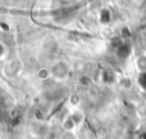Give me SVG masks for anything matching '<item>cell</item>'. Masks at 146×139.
I'll return each instance as SVG.
<instances>
[{"label":"cell","mask_w":146,"mask_h":139,"mask_svg":"<svg viewBox=\"0 0 146 139\" xmlns=\"http://www.w3.org/2000/svg\"><path fill=\"white\" fill-rule=\"evenodd\" d=\"M8 53H9V48H8V45L5 43H3V41H0V61H3V59L7 58Z\"/></svg>","instance_id":"cell-5"},{"label":"cell","mask_w":146,"mask_h":139,"mask_svg":"<svg viewBox=\"0 0 146 139\" xmlns=\"http://www.w3.org/2000/svg\"><path fill=\"white\" fill-rule=\"evenodd\" d=\"M36 76H37L38 80L41 81H46L49 80V79L51 77V72H50V67H41L40 70H37V72H36Z\"/></svg>","instance_id":"cell-3"},{"label":"cell","mask_w":146,"mask_h":139,"mask_svg":"<svg viewBox=\"0 0 146 139\" xmlns=\"http://www.w3.org/2000/svg\"><path fill=\"white\" fill-rule=\"evenodd\" d=\"M68 116L73 120V122L76 124V126H80V125L82 124V121H83V113L80 111V109H74V111L71 112Z\"/></svg>","instance_id":"cell-4"},{"label":"cell","mask_w":146,"mask_h":139,"mask_svg":"<svg viewBox=\"0 0 146 139\" xmlns=\"http://www.w3.org/2000/svg\"><path fill=\"white\" fill-rule=\"evenodd\" d=\"M23 71V62L19 58H13L8 61L3 67V73L8 79H14L22 73Z\"/></svg>","instance_id":"cell-1"},{"label":"cell","mask_w":146,"mask_h":139,"mask_svg":"<svg viewBox=\"0 0 146 139\" xmlns=\"http://www.w3.org/2000/svg\"><path fill=\"white\" fill-rule=\"evenodd\" d=\"M50 72H51V77L56 79V80H64L69 75V66L64 61L54 62L50 66Z\"/></svg>","instance_id":"cell-2"},{"label":"cell","mask_w":146,"mask_h":139,"mask_svg":"<svg viewBox=\"0 0 146 139\" xmlns=\"http://www.w3.org/2000/svg\"><path fill=\"white\" fill-rule=\"evenodd\" d=\"M139 83L142 88L146 89V71L141 72V75H140V77H139Z\"/></svg>","instance_id":"cell-6"}]
</instances>
